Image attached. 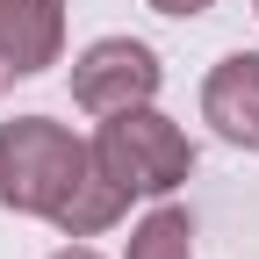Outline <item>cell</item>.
<instances>
[{"label": "cell", "mask_w": 259, "mask_h": 259, "mask_svg": "<svg viewBox=\"0 0 259 259\" xmlns=\"http://www.w3.org/2000/svg\"><path fill=\"white\" fill-rule=\"evenodd\" d=\"M0 209L44 216L65 238H101L130 209V194L94 166V144H79L51 115L0 122Z\"/></svg>", "instance_id": "6da1fadb"}, {"label": "cell", "mask_w": 259, "mask_h": 259, "mask_svg": "<svg viewBox=\"0 0 259 259\" xmlns=\"http://www.w3.org/2000/svg\"><path fill=\"white\" fill-rule=\"evenodd\" d=\"M94 166L122 194H173L194 173V144H187V130L173 115H158L144 101V108L101 115V130H94Z\"/></svg>", "instance_id": "7a4b0ae2"}, {"label": "cell", "mask_w": 259, "mask_h": 259, "mask_svg": "<svg viewBox=\"0 0 259 259\" xmlns=\"http://www.w3.org/2000/svg\"><path fill=\"white\" fill-rule=\"evenodd\" d=\"M158 94V51L137 36H101L72 58V101L87 115H115V108H144Z\"/></svg>", "instance_id": "3957f363"}, {"label": "cell", "mask_w": 259, "mask_h": 259, "mask_svg": "<svg viewBox=\"0 0 259 259\" xmlns=\"http://www.w3.org/2000/svg\"><path fill=\"white\" fill-rule=\"evenodd\" d=\"M65 51V0H0V94Z\"/></svg>", "instance_id": "277c9868"}, {"label": "cell", "mask_w": 259, "mask_h": 259, "mask_svg": "<svg viewBox=\"0 0 259 259\" xmlns=\"http://www.w3.org/2000/svg\"><path fill=\"white\" fill-rule=\"evenodd\" d=\"M202 122L216 130L223 144L259 151V51H231L202 79Z\"/></svg>", "instance_id": "5b68a950"}, {"label": "cell", "mask_w": 259, "mask_h": 259, "mask_svg": "<svg viewBox=\"0 0 259 259\" xmlns=\"http://www.w3.org/2000/svg\"><path fill=\"white\" fill-rule=\"evenodd\" d=\"M122 259H194V223L187 209H151L137 231H130V252Z\"/></svg>", "instance_id": "8992f818"}, {"label": "cell", "mask_w": 259, "mask_h": 259, "mask_svg": "<svg viewBox=\"0 0 259 259\" xmlns=\"http://www.w3.org/2000/svg\"><path fill=\"white\" fill-rule=\"evenodd\" d=\"M151 8H158V15H180V22H187V15H209L216 0H151Z\"/></svg>", "instance_id": "52a82bcc"}, {"label": "cell", "mask_w": 259, "mask_h": 259, "mask_svg": "<svg viewBox=\"0 0 259 259\" xmlns=\"http://www.w3.org/2000/svg\"><path fill=\"white\" fill-rule=\"evenodd\" d=\"M51 259H101V252H87V245H65V252H51Z\"/></svg>", "instance_id": "ba28073f"}]
</instances>
